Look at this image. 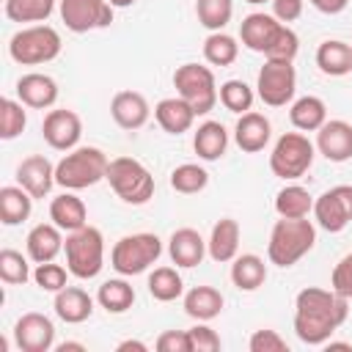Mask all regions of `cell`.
<instances>
[{
	"label": "cell",
	"mask_w": 352,
	"mask_h": 352,
	"mask_svg": "<svg viewBox=\"0 0 352 352\" xmlns=\"http://www.w3.org/2000/svg\"><path fill=\"white\" fill-rule=\"evenodd\" d=\"M107 154L96 146H77L63 154V160L55 165V184L63 190H85L99 184L107 176Z\"/></svg>",
	"instance_id": "obj_3"
},
{
	"label": "cell",
	"mask_w": 352,
	"mask_h": 352,
	"mask_svg": "<svg viewBox=\"0 0 352 352\" xmlns=\"http://www.w3.org/2000/svg\"><path fill=\"white\" fill-rule=\"evenodd\" d=\"M192 148L204 162H214L228 148V132L220 121H204L192 135Z\"/></svg>",
	"instance_id": "obj_29"
},
{
	"label": "cell",
	"mask_w": 352,
	"mask_h": 352,
	"mask_svg": "<svg viewBox=\"0 0 352 352\" xmlns=\"http://www.w3.org/2000/svg\"><path fill=\"white\" fill-rule=\"evenodd\" d=\"M154 346L160 352H192V344H190V333L187 330H165L157 336Z\"/></svg>",
	"instance_id": "obj_48"
},
{
	"label": "cell",
	"mask_w": 352,
	"mask_h": 352,
	"mask_svg": "<svg viewBox=\"0 0 352 352\" xmlns=\"http://www.w3.org/2000/svg\"><path fill=\"white\" fill-rule=\"evenodd\" d=\"M16 184H22L33 198H44L55 184V165L44 154L25 157L16 165Z\"/></svg>",
	"instance_id": "obj_17"
},
{
	"label": "cell",
	"mask_w": 352,
	"mask_h": 352,
	"mask_svg": "<svg viewBox=\"0 0 352 352\" xmlns=\"http://www.w3.org/2000/svg\"><path fill=\"white\" fill-rule=\"evenodd\" d=\"M50 220L60 231L72 234V231L88 226V209H85L82 198L74 195V190H66V192H60V195L52 198V204H50Z\"/></svg>",
	"instance_id": "obj_26"
},
{
	"label": "cell",
	"mask_w": 352,
	"mask_h": 352,
	"mask_svg": "<svg viewBox=\"0 0 352 352\" xmlns=\"http://www.w3.org/2000/svg\"><path fill=\"white\" fill-rule=\"evenodd\" d=\"M160 256H162V239L157 234H148V231L126 234V236H121L113 245V250H110V267L118 275L132 278V275L146 272L151 264H157Z\"/></svg>",
	"instance_id": "obj_7"
},
{
	"label": "cell",
	"mask_w": 352,
	"mask_h": 352,
	"mask_svg": "<svg viewBox=\"0 0 352 352\" xmlns=\"http://www.w3.org/2000/svg\"><path fill=\"white\" fill-rule=\"evenodd\" d=\"M297 52H300V38H297V33H294L289 25H280V30L275 33V38H272V44L267 47L264 58H270V60H292V63H294Z\"/></svg>",
	"instance_id": "obj_44"
},
{
	"label": "cell",
	"mask_w": 352,
	"mask_h": 352,
	"mask_svg": "<svg viewBox=\"0 0 352 352\" xmlns=\"http://www.w3.org/2000/svg\"><path fill=\"white\" fill-rule=\"evenodd\" d=\"M16 96L25 107L33 110H47L58 102V82L50 74L41 72H28L16 80Z\"/></svg>",
	"instance_id": "obj_18"
},
{
	"label": "cell",
	"mask_w": 352,
	"mask_h": 352,
	"mask_svg": "<svg viewBox=\"0 0 352 352\" xmlns=\"http://www.w3.org/2000/svg\"><path fill=\"white\" fill-rule=\"evenodd\" d=\"M28 126V113L25 104L16 99H3L0 102V138L3 140H14L25 132Z\"/></svg>",
	"instance_id": "obj_42"
},
{
	"label": "cell",
	"mask_w": 352,
	"mask_h": 352,
	"mask_svg": "<svg viewBox=\"0 0 352 352\" xmlns=\"http://www.w3.org/2000/svg\"><path fill=\"white\" fill-rule=\"evenodd\" d=\"M63 253L69 272L80 280H91L104 267V236L96 226H82L66 236Z\"/></svg>",
	"instance_id": "obj_5"
},
{
	"label": "cell",
	"mask_w": 352,
	"mask_h": 352,
	"mask_svg": "<svg viewBox=\"0 0 352 352\" xmlns=\"http://www.w3.org/2000/svg\"><path fill=\"white\" fill-rule=\"evenodd\" d=\"M245 3H250V6H258V3H272V0H245Z\"/></svg>",
	"instance_id": "obj_54"
},
{
	"label": "cell",
	"mask_w": 352,
	"mask_h": 352,
	"mask_svg": "<svg viewBox=\"0 0 352 352\" xmlns=\"http://www.w3.org/2000/svg\"><path fill=\"white\" fill-rule=\"evenodd\" d=\"M187 333H190L192 352H217V349H220V336H217L206 322H198V324L190 327Z\"/></svg>",
	"instance_id": "obj_47"
},
{
	"label": "cell",
	"mask_w": 352,
	"mask_h": 352,
	"mask_svg": "<svg viewBox=\"0 0 352 352\" xmlns=\"http://www.w3.org/2000/svg\"><path fill=\"white\" fill-rule=\"evenodd\" d=\"M14 341L22 352H50L55 346V324L38 311H28L14 324Z\"/></svg>",
	"instance_id": "obj_14"
},
{
	"label": "cell",
	"mask_w": 352,
	"mask_h": 352,
	"mask_svg": "<svg viewBox=\"0 0 352 352\" xmlns=\"http://www.w3.org/2000/svg\"><path fill=\"white\" fill-rule=\"evenodd\" d=\"M302 3L305 0H272V16L280 19L283 25H289L302 16Z\"/></svg>",
	"instance_id": "obj_49"
},
{
	"label": "cell",
	"mask_w": 352,
	"mask_h": 352,
	"mask_svg": "<svg viewBox=\"0 0 352 352\" xmlns=\"http://www.w3.org/2000/svg\"><path fill=\"white\" fill-rule=\"evenodd\" d=\"M330 289H333V292H338L341 297L352 300V253L341 256V258H338V264L333 267Z\"/></svg>",
	"instance_id": "obj_45"
},
{
	"label": "cell",
	"mask_w": 352,
	"mask_h": 352,
	"mask_svg": "<svg viewBox=\"0 0 352 352\" xmlns=\"http://www.w3.org/2000/svg\"><path fill=\"white\" fill-rule=\"evenodd\" d=\"M69 267H60L55 261H44V264H36L33 270V283L41 289V292H50V294H58L60 289L69 286Z\"/></svg>",
	"instance_id": "obj_43"
},
{
	"label": "cell",
	"mask_w": 352,
	"mask_h": 352,
	"mask_svg": "<svg viewBox=\"0 0 352 352\" xmlns=\"http://www.w3.org/2000/svg\"><path fill=\"white\" fill-rule=\"evenodd\" d=\"M316 11H322V14H341L346 6H349V0H308Z\"/></svg>",
	"instance_id": "obj_50"
},
{
	"label": "cell",
	"mask_w": 352,
	"mask_h": 352,
	"mask_svg": "<svg viewBox=\"0 0 352 352\" xmlns=\"http://www.w3.org/2000/svg\"><path fill=\"white\" fill-rule=\"evenodd\" d=\"M148 294L160 302H173L184 294V280L176 272V267H154L148 275Z\"/></svg>",
	"instance_id": "obj_35"
},
{
	"label": "cell",
	"mask_w": 352,
	"mask_h": 352,
	"mask_svg": "<svg viewBox=\"0 0 352 352\" xmlns=\"http://www.w3.org/2000/svg\"><path fill=\"white\" fill-rule=\"evenodd\" d=\"M316 151L330 162L352 160V124L344 118H330L316 129Z\"/></svg>",
	"instance_id": "obj_15"
},
{
	"label": "cell",
	"mask_w": 352,
	"mask_h": 352,
	"mask_svg": "<svg viewBox=\"0 0 352 352\" xmlns=\"http://www.w3.org/2000/svg\"><path fill=\"white\" fill-rule=\"evenodd\" d=\"M217 96H220V104H223L228 113H236V116L248 113V110L253 107V99H256L253 88H250L245 80H226V82L217 88Z\"/></svg>",
	"instance_id": "obj_38"
},
{
	"label": "cell",
	"mask_w": 352,
	"mask_h": 352,
	"mask_svg": "<svg viewBox=\"0 0 352 352\" xmlns=\"http://www.w3.org/2000/svg\"><path fill=\"white\" fill-rule=\"evenodd\" d=\"M96 302L107 311V314H126L135 305V289L121 278H110L99 286L96 292Z\"/></svg>",
	"instance_id": "obj_33"
},
{
	"label": "cell",
	"mask_w": 352,
	"mask_h": 352,
	"mask_svg": "<svg viewBox=\"0 0 352 352\" xmlns=\"http://www.w3.org/2000/svg\"><path fill=\"white\" fill-rule=\"evenodd\" d=\"M173 88H176V96H182L195 110V116L212 113L214 104L220 102L214 72L201 63H182L173 72Z\"/></svg>",
	"instance_id": "obj_8"
},
{
	"label": "cell",
	"mask_w": 352,
	"mask_h": 352,
	"mask_svg": "<svg viewBox=\"0 0 352 352\" xmlns=\"http://www.w3.org/2000/svg\"><path fill=\"white\" fill-rule=\"evenodd\" d=\"M316 245V226L308 217H280L275 220L267 242V258L275 267H294Z\"/></svg>",
	"instance_id": "obj_2"
},
{
	"label": "cell",
	"mask_w": 352,
	"mask_h": 352,
	"mask_svg": "<svg viewBox=\"0 0 352 352\" xmlns=\"http://www.w3.org/2000/svg\"><path fill=\"white\" fill-rule=\"evenodd\" d=\"M314 220L327 234H341L352 223V184H336L314 198Z\"/></svg>",
	"instance_id": "obj_11"
},
{
	"label": "cell",
	"mask_w": 352,
	"mask_h": 352,
	"mask_svg": "<svg viewBox=\"0 0 352 352\" xmlns=\"http://www.w3.org/2000/svg\"><path fill=\"white\" fill-rule=\"evenodd\" d=\"M223 305L226 300L214 286H192L184 294V314L195 322H212L214 316H220Z\"/></svg>",
	"instance_id": "obj_27"
},
{
	"label": "cell",
	"mask_w": 352,
	"mask_h": 352,
	"mask_svg": "<svg viewBox=\"0 0 352 352\" xmlns=\"http://www.w3.org/2000/svg\"><path fill=\"white\" fill-rule=\"evenodd\" d=\"M239 223L234 217H220L214 226H212V234L206 239V253L212 261L217 264H228L239 256Z\"/></svg>",
	"instance_id": "obj_22"
},
{
	"label": "cell",
	"mask_w": 352,
	"mask_h": 352,
	"mask_svg": "<svg viewBox=\"0 0 352 352\" xmlns=\"http://www.w3.org/2000/svg\"><path fill=\"white\" fill-rule=\"evenodd\" d=\"M113 8H129V6H135V0H107Z\"/></svg>",
	"instance_id": "obj_53"
},
{
	"label": "cell",
	"mask_w": 352,
	"mask_h": 352,
	"mask_svg": "<svg viewBox=\"0 0 352 352\" xmlns=\"http://www.w3.org/2000/svg\"><path fill=\"white\" fill-rule=\"evenodd\" d=\"M231 14H234V0H195V16L209 33L223 30L231 22Z\"/></svg>",
	"instance_id": "obj_39"
},
{
	"label": "cell",
	"mask_w": 352,
	"mask_h": 352,
	"mask_svg": "<svg viewBox=\"0 0 352 352\" xmlns=\"http://www.w3.org/2000/svg\"><path fill=\"white\" fill-rule=\"evenodd\" d=\"M204 58L212 66H231L239 58V44H236L234 36H228L223 30H214L204 38Z\"/></svg>",
	"instance_id": "obj_36"
},
{
	"label": "cell",
	"mask_w": 352,
	"mask_h": 352,
	"mask_svg": "<svg viewBox=\"0 0 352 352\" xmlns=\"http://www.w3.org/2000/svg\"><path fill=\"white\" fill-rule=\"evenodd\" d=\"M55 316L66 324H82L94 314V297L80 286H66L55 294Z\"/></svg>",
	"instance_id": "obj_24"
},
{
	"label": "cell",
	"mask_w": 352,
	"mask_h": 352,
	"mask_svg": "<svg viewBox=\"0 0 352 352\" xmlns=\"http://www.w3.org/2000/svg\"><path fill=\"white\" fill-rule=\"evenodd\" d=\"M72 349H74V352H82L85 346H82V344H77V341H66V344H58V352H72Z\"/></svg>",
	"instance_id": "obj_52"
},
{
	"label": "cell",
	"mask_w": 352,
	"mask_h": 352,
	"mask_svg": "<svg viewBox=\"0 0 352 352\" xmlns=\"http://www.w3.org/2000/svg\"><path fill=\"white\" fill-rule=\"evenodd\" d=\"M346 316L349 300L333 289L305 286L294 297V333L308 346H324Z\"/></svg>",
	"instance_id": "obj_1"
},
{
	"label": "cell",
	"mask_w": 352,
	"mask_h": 352,
	"mask_svg": "<svg viewBox=\"0 0 352 352\" xmlns=\"http://www.w3.org/2000/svg\"><path fill=\"white\" fill-rule=\"evenodd\" d=\"M248 346L250 352H289V344L278 330H256Z\"/></svg>",
	"instance_id": "obj_46"
},
{
	"label": "cell",
	"mask_w": 352,
	"mask_h": 352,
	"mask_svg": "<svg viewBox=\"0 0 352 352\" xmlns=\"http://www.w3.org/2000/svg\"><path fill=\"white\" fill-rule=\"evenodd\" d=\"M33 212V195L22 184H6L0 190V220L3 226H19Z\"/></svg>",
	"instance_id": "obj_30"
},
{
	"label": "cell",
	"mask_w": 352,
	"mask_h": 352,
	"mask_svg": "<svg viewBox=\"0 0 352 352\" xmlns=\"http://www.w3.org/2000/svg\"><path fill=\"white\" fill-rule=\"evenodd\" d=\"M275 212L278 217H308L314 212V195L302 184H286L275 195Z\"/></svg>",
	"instance_id": "obj_34"
},
{
	"label": "cell",
	"mask_w": 352,
	"mask_h": 352,
	"mask_svg": "<svg viewBox=\"0 0 352 352\" xmlns=\"http://www.w3.org/2000/svg\"><path fill=\"white\" fill-rule=\"evenodd\" d=\"M267 280V264L256 253H242L231 261V283L239 292H256Z\"/></svg>",
	"instance_id": "obj_31"
},
{
	"label": "cell",
	"mask_w": 352,
	"mask_h": 352,
	"mask_svg": "<svg viewBox=\"0 0 352 352\" xmlns=\"http://www.w3.org/2000/svg\"><path fill=\"white\" fill-rule=\"evenodd\" d=\"M41 138L55 151H72L82 138V121L74 110H66V107L50 110L41 124Z\"/></svg>",
	"instance_id": "obj_13"
},
{
	"label": "cell",
	"mask_w": 352,
	"mask_h": 352,
	"mask_svg": "<svg viewBox=\"0 0 352 352\" xmlns=\"http://www.w3.org/2000/svg\"><path fill=\"white\" fill-rule=\"evenodd\" d=\"M55 11V0H6V16L11 22H47Z\"/></svg>",
	"instance_id": "obj_40"
},
{
	"label": "cell",
	"mask_w": 352,
	"mask_h": 352,
	"mask_svg": "<svg viewBox=\"0 0 352 352\" xmlns=\"http://www.w3.org/2000/svg\"><path fill=\"white\" fill-rule=\"evenodd\" d=\"M314 157L316 146L302 132H283L270 151V170L283 182H294L311 170Z\"/></svg>",
	"instance_id": "obj_9"
},
{
	"label": "cell",
	"mask_w": 352,
	"mask_h": 352,
	"mask_svg": "<svg viewBox=\"0 0 352 352\" xmlns=\"http://www.w3.org/2000/svg\"><path fill=\"white\" fill-rule=\"evenodd\" d=\"M272 138V124L264 113H256V110H248L236 118V126H234V143L245 151V154H258L267 148Z\"/></svg>",
	"instance_id": "obj_16"
},
{
	"label": "cell",
	"mask_w": 352,
	"mask_h": 352,
	"mask_svg": "<svg viewBox=\"0 0 352 352\" xmlns=\"http://www.w3.org/2000/svg\"><path fill=\"white\" fill-rule=\"evenodd\" d=\"M289 121L300 132H316L327 121V104L319 96H300L289 107Z\"/></svg>",
	"instance_id": "obj_32"
},
{
	"label": "cell",
	"mask_w": 352,
	"mask_h": 352,
	"mask_svg": "<svg viewBox=\"0 0 352 352\" xmlns=\"http://www.w3.org/2000/svg\"><path fill=\"white\" fill-rule=\"evenodd\" d=\"M60 19L72 33H88L113 22V6L107 0H60Z\"/></svg>",
	"instance_id": "obj_12"
},
{
	"label": "cell",
	"mask_w": 352,
	"mask_h": 352,
	"mask_svg": "<svg viewBox=\"0 0 352 352\" xmlns=\"http://www.w3.org/2000/svg\"><path fill=\"white\" fill-rule=\"evenodd\" d=\"M168 256H170V261H173L176 267L192 270V267H198V264L204 261V256H206V239H204L195 228H190V226L176 228V231L170 234V239H168Z\"/></svg>",
	"instance_id": "obj_19"
},
{
	"label": "cell",
	"mask_w": 352,
	"mask_h": 352,
	"mask_svg": "<svg viewBox=\"0 0 352 352\" xmlns=\"http://www.w3.org/2000/svg\"><path fill=\"white\" fill-rule=\"evenodd\" d=\"M206 184H209V173L198 162H182L170 170V187L182 195H195L206 190Z\"/></svg>",
	"instance_id": "obj_37"
},
{
	"label": "cell",
	"mask_w": 352,
	"mask_h": 352,
	"mask_svg": "<svg viewBox=\"0 0 352 352\" xmlns=\"http://www.w3.org/2000/svg\"><path fill=\"white\" fill-rule=\"evenodd\" d=\"M124 349H135V352H146L148 346H146L143 341H132V338H129V341H121V344H118V352H124Z\"/></svg>",
	"instance_id": "obj_51"
},
{
	"label": "cell",
	"mask_w": 352,
	"mask_h": 352,
	"mask_svg": "<svg viewBox=\"0 0 352 352\" xmlns=\"http://www.w3.org/2000/svg\"><path fill=\"white\" fill-rule=\"evenodd\" d=\"M113 187V192L132 206H143L151 201L154 195V176L151 170L135 160V157H113L107 165V176H104Z\"/></svg>",
	"instance_id": "obj_6"
},
{
	"label": "cell",
	"mask_w": 352,
	"mask_h": 352,
	"mask_svg": "<svg viewBox=\"0 0 352 352\" xmlns=\"http://www.w3.org/2000/svg\"><path fill=\"white\" fill-rule=\"evenodd\" d=\"M60 33L44 22H36L30 28H22L16 30L11 38H8V55L11 60L22 63V66H41V63H50L60 55Z\"/></svg>",
	"instance_id": "obj_4"
},
{
	"label": "cell",
	"mask_w": 352,
	"mask_h": 352,
	"mask_svg": "<svg viewBox=\"0 0 352 352\" xmlns=\"http://www.w3.org/2000/svg\"><path fill=\"white\" fill-rule=\"evenodd\" d=\"M316 66L327 77H344V74H349L352 72V44L338 41V38L322 41L319 50H316Z\"/></svg>",
	"instance_id": "obj_28"
},
{
	"label": "cell",
	"mask_w": 352,
	"mask_h": 352,
	"mask_svg": "<svg viewBox=\"0 0 352 352\" xmlns=\"http://www.w3.org/2000/svg\"><path fill=\"white\" fill-rule=\"evenodd\" d=\"M280 19H275L272 14H264V11H253V14H248L245 19H242V25H239V38H242V44L250 50V52H267V47L272 44V38H275V33L280 30Z\"/></svg>",
	"instance_id": "obj_21"
},
{
	"label": "cell",
	"mask_w": 352,
	"mask_h": 352,
	"mask_svg": "<svg viewBox=\"0 0 352 352\" xmlns=\"http://www.w3.org/2000/svg\"><path fill=\"white\" fill-rule=\"evenodd\" d=\"M25 248H28V258L36 261V264L55 261V256L63 250L60 228H58L55 223H38V226H33V228L28 231Z\"/></svg>",
	"instance_id": "obj_25"
},
{
	"label": "cell",
	"mask_w": 352,
	"mask_h": 352,
	"mask_svg": "<svg viewBox=\"0 0 352 352\" xmlns=\"http://www.w3.org/2000/svg\"><path fill=\"white\" fill-rule=\"evenodd\" d=\"M110 116L113 121L121 126V129H140L148 116H151V107L146 102L143 94L138 91H118L113 99H110Z\"/></svg>",
	"instance_id": "obj_20"
},
{
	"label": "cell",
	"mask_w": 352,
	"mask_h": 352,
	"mask_svg": "<svg viewBox=\"0 0 352 352\" xmlns=\"http://www.w3.org/2000/svg\"><path fill=\"white\" fill-rule=\"evenodd\" d=\"M297 94V72L292 60H264L256 77V96L267 107H286Z\"/></svg>",
	"instance_id": "obj_10"
},
{
	"label": "cell",
	"mask_w": 352,
	"mask_h": 352,
	"mask_svg": "<svg viewBox=\"0 0 352 352\" xmlns=\"http://www.w3.org/2000/svg\"><path fill=\"white\" fill-rule=\"evenodd\" d=\"M30 278L33 272H30L28 258L14 248H3L0 250V280L8 286H25Z\"/></svg>",
	"instance_id": "obj_41"
},
{
	"label": "cell",
	"mask_w": 352,
	"mask_h": 352,
	"mask_svg": "<svg viewBox=\"0 0 352 352\" xmlns=\"http://www.w3.org/2000/svg\"><path fill=\"white\" fill-rule=\"evenodd\" d=\"M154 118H157V124L168 135H184V132L192 129V124H195L198 116H195V110L182 96H165V99L157 102Z\"/></svg>",
	"instance_id": "obj_23"
}]
</instances>
